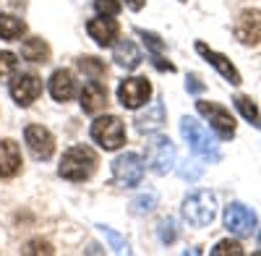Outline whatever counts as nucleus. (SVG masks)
I'll return each instance as SVG.
<instances>
[{"label": "nucleus", "instance_id": "obj_1", "mask_svg": "<svg viewBox=\"0 0 261 256\" xmlns=\"http://www.w3.org/2000/svg\"><path fill=\"white\" fill-rule=\"evenodd\" d=\"M97 165L99 162H97L94 149H89V146H73V149H68V152L63 155L58 173L65 181H76L79 183V181H89L94 175Z\"/></svg>", "mask_w": 261, "mask_h": 256}, {"label": "nucleus", "instance_id": "obj_2", "mask_svg": "<svg viewBox=\"0 0 261 256\" xmlns=\"http://www.w3.org/2000/svg\"><path fill=\"white\" fill-rule=\"evenodd\" d=\"M180 134L188 141V146L193 149L199 157L209 160V162H220V149H217V141L209 136V131L193 118H183L180 120Z\"/></svg>", "mask_w": 261, "mask_h": 256}, {"label": "nucleus", "instance_id": "obj_3", "mask_svg": "<svg viewBox=\"0 0 261 256\" xmlns=\"http://www.w3.org/2000/svg\"><path fill=\"white\" fill-rule=\"evenodd\" d=\"M214 215H217V199H214V194H209V191H196V194H191L183 201V217L193 227L212 225Z\"/></svg>", "mask_w": 261, "mask_h": 256}, {"label": "nucleus", "instance_id": "obj_4", "mask_svg": "<svg viewBox=\"0 0 261 256\" xmlns=\"http://www.w3.org/2000/svg\"><path fill=\"white\" fill-rule=\"evenodd\" d=\"M92 139L107 149V152H115L125 144V125L118 115H105V118H97L92 123Z\"/></svg>", "mask_w": 261, "mask_h": 256}, {"label": "nucleus", "instance_id": "obj_5", "mask_svg": "<svg viewBox=\"0 0 261 256\" xmlns=\"http://www.w3.org/2000/svg\"><path fill=\"white\" fill-rule=\"evenodd\" d=\"M144 178V160L136 152H125L113 162V183L120 188H134Z\"/></svg>", "mask_w": 261, "mask_h": 256}, {"label": "nucleus", "instance_id": "obj_6", "mask_svg": "<svg viewBox=\"0 0 261 256\" xmlns=\"http://www.w3.org/2000/svg\"><path fill=\"white\" fill-rule=\"evenodd\" d=\"M146 157H149V167L157 175H167L172 165H175V144L167 136H151L146 146Z\"/></svg>", "mask_w": 261, "mask_h": 256}, {"label": "nucleus", "instance_id": "obj_7", "mask_svg": "<svg viewBox=\"0 0 261 256\" xmlns=\"http://www.w3.org/2000/svg\"><path fill=\"white\" fill-rule=\"evenodd\" d=\"M256 212H251L246 204L232 201L225 207V227L238 238H248L251 233L256 230Z\"/></svg>", "mask_w": 261, "mask_h": 256}, {"label": "nucleus", "instance_id": "obj_8", "mask_svg": "<svg viewBox=\"0 0 261 256\" xmlns=\"http://www.w3.org/2000/svg\"><path fill=\"white\" fill-rule=\"evenodd\" d=\"M196 110L209 120V125L220 134V139H232L235 136V118L230 115L227 108H222V105H217V102L199 99L196 102Z\"/></svg>", "mask_w": 261, "mask_h": 256}, {"label": "nucleus", "instance_id": "obj_9", "mask_svg": "<svg viewBox=\"0 0 261 256\" xmlns=\"http://www.w3.org/2000/svg\"><path fill=\"white\" fill-rule=\"evenodd\" d=\"M149 97H151V84L144 76L125 79V81H120V87H118V99L128 110H136V108H141V105H146Z\"/></svg>", "mask_w": 261, "mask_h": 256}, {"label": "nucleus", "instance_id": "obj_10", "mask_svg": "<svg viewBox=\"0 0 261 256\" xmlns=\"http://www.w3.org/2000/svg\"><path fill=\"white\" fill-rule=\"evenodd\" d=\"M39 94H42V81L34 73H18L11 81V97L16 99V105H21V108H29Z\"/></svg>", "mask_w": 261, "mask_h": 256}, {"label": "nucleus", "instance_id": "obj_11", "mask_svg": "<svg viewBox=\"0 0 261 256\" xmlns=\"http://www.w3.org/2000/svg\"><path fill=\"white\" fill-rule=\"evenodd\" d=\"M235 37L243 45H258L261 42V11L248 8L235 21Z\"/></svg>", "mask_w": 261, "mask_h": 256}, {"label": "nucleus", "instance_id": "obj_12", "mask_svg": "<svg viewBox=\"0 0 261 256\" xmlns=\"http://www.w3.org/2000/svg\"><path fill=\"white\" fill-rule=\"evenodd\" d=\"M24 139H27L32 155L37 160H50L53 157V152H55V136L47 131V128H42V125H27Z\"/></svg>", "mask_w": 261, "mask_h": 256}, {"label": "nucleus", "instance_id": "obj_13", "mask_svg": "<svg viewBox=\"0 0 261 256\" xmlns=\"http://www.w3.org/2000/svg\"><path fill=\"white\" fill-rule=\"evenodd\" d=\"M86 32H89V37L99 47H110L120 37V24L113 16H99V18H92L89 24H86Z\"/></svg>", "mask_w": 261, "mask_h": 256}, {"label": "nucleus", "instance_id": "obj_14", "mask_svg": "<svg viewBox=\"0 0 261 256\" xmlns=\"http://www.w3.org/2000/svg\"><path fill=\"white\" fill-rule=\"evenodd\" d=\"M196 53L204 55V58L212 63V66H214L217 71H220V73L232 84V87H238V84H241V73H238V68L232 66V63H230L222 53H214L212 47H206V45H204V42H196Z\"/></svg>", "mask_w": 261, "mask_h": 256}, {"label": "nucleus", "instance_id": "obj_15", "mask_svg": "<svg viewBox=\"0 0 261 256\" xmlns=\"http://www.w3.org/2000/svg\"><path fill=\"white\" fill-rule=\"evenodd\" d=\"M136 34L144 39V45H146V50H149V55H151V63L160 68V71H167V73H175V66L172 63H167V58H165V42L154 34V32H144V29H136Z\"/></svg>", "mask_w": 261, "mask_h": 256}, {"label": "nucleus", "instance_id": "obj_16", "mask_svg": "<svg viewBox=\"0 0 261 256\" xmlns=\"http://www.w3.org/2000/svg\"><path fill=\"white\" fill-rule=\"evenodd\" d=\"M21 170V149L16 141H0V178H13Z\"/></svg>", "mask_w": 261, "mask_h": 256}, {"label": "nucleus", "instance_id": "obj_17", "mask_svg": "<svg viewBox=\"0 0 261 256\" xmlns=\"http://www.w3.org/2000/svg\"><path fill=\"white\" fill-rule=\"evenodd\" d=\"M105 105H107V89L99 84V79L86 81L84 89H81V108H84V113H97V110L105 108Z\"/></svg>", "mask_w": 261, "mask_h": 256}, {"label": "nucleus", "instance_id": "obj_18", "mask_svg": "<svg viewBox=\"0 0 261 256\" xmlns=\"http://www.w3.org/2000/svg\"><path fill=\"white\" fill-rule=\"evenodd\" d=\"M50 94H53L58 102H68V99L76 94L73 73H71V71H55L53 79H50Z\"/></svg>", "mask_w": 261, "mask_h": 256}, {"label": "nucleus", "instance_id": "obj_19", "mask_svg": "<svg viewBox=\"0 0 261 256\" xmlns=\"http://www.w3.org/2000/svg\"><path fill=\"white\" fill-rule=\"evenodd\" d=\"M113 60L118 63V66H123L125 71H134V68H139L141 66V50L134 45L130 39H123V42H118L115 45V53H113Z\"/></svg>", "mask_w": 261, "mask_h": 256}, {"label": "nucleus", "instance_id": "obj_20", "mask_svg": "<svg viewBox=\"0 0 261 256\" xmlns=\"http://www.w3.org/2000/svg\"><path fill=\"white\" fill-rule=\"evenodd\" d=\"M162 123H165V108H162V102H154L146 113H141V115L136 118V128H139L141 134H154V131H160Z\"/></svg>", "mask_w": 261, "mask_h": 256}, {"label": "nucleus", "instance_id": "obj_21", "mask_svg": "<svg viewBox=\"0 0 261 256\" xmlns=\"http://www.w3.org/2000/svg\"><path fill=\"white\" fill-rule=\"evenodd\" d=\"M21 55L29 63H47L50 60V45L42 37H32L21 45Z\"/></svg>", "mask_w": 261, "mask_h": 256}, {"label": "nucleus", "instance_id": "obj_22", "mask_svg": "<svg viewBox=\"0 0 261 256\" xmlns=\"http://www.w3.org/2000/svg\"><path fill=\"white\" fill-rule=\"evenodd\" d=\"M27 34V24L16 16H8V13H0V39H8V42H16Z\"/></svg>", "mask_w": 261, "mask_h": 256}, {"label": "nucleus", "instance_id": "obj_23", "mask_svg": "<svg viewBox=\"0 0 261 256\" xmlns=\"http://www.w3.org/2000/svg\"><path fill=\"white\" fill-rule=\"evenodd\" d=\"M235 108L241 110V115L253 125V128H261V113H258V108H256V102L251 99V97H246V94H238L235 99Z\"/></svg>", "mask_w": 261, "mask_h": 256}, {"label": "nucleus", "instance_id": "obj_24", "mask_svg": "<svg viewBox=\"0 0 261 256\" xmlns=\"http://www.w3.org/2000/svg\"><path fill=\"white\" fill-rule=\"evenodd\" d=\"M76 68L84 73V76H89V79H102L107 73V66L99 60V58H92V55H84L76 60Z\"/></svg>", "mask_w": 261, "mask_h": 256}, {"label": "nucleus", "instance_id": "obj_25", "mask_svg": "<svg viewBox=\"0 0 261 256\" xmlns=\"http://www.w3.org/2000/svg\"><path fill=\"white\" fill-rule=\"evenodd\" d=\"M18 68V58L13 53H0V81H6L16 73Z\"/></svg>", "mask_w": 261, "mask_h": 256}, {"label": "nucleus", "instance_id": "obj_26", "mask_svg": "<svg viewBox=\"0 0 261 256\" xmlns=\"http://www.w3.org/2000/svg\"><path fill=\"white\" fill-rule=\"evenodd\" d=\"M99 233H102V236L107 238V241H110L113 243V248L118 251V253H128V243L118 236V233L113 230V227H107V225H99Z\"/></svg>", "mask_w": 261, "mask_h": 256}, {"label": "nucleus", "instance_id": "obj_27", "mask_svg": "<svg viewBox=\"0 0 261 256\" xmlns=\"http://www.w3.org/2000/svg\"><path fill=\"white\" fill-rule=\"evenodd\" d=\"M212 253H214V256H227V253L241 256V253H243V246L238 243V241H220V243L212 248Z\"/></svg>", "mask_w": 261, "mask_h": 256}, {"label": "nucleus", "instance_id": "obj_28", "mask_svg": "<svg viewBox=\"0 0 261 256\" xmlns=\"http://www.w3.org/2000/svg\"><path fill=\"white\" fill-rule=\"evenodd\" d=\"M178 238V230H175V220H162L160 222V241L162 243H172V241H175Z\"/></svg>", "mask_w": 261, "mask_h": 256}, {"label": "nucleus", "instance_id": "obj_29", "mask_svg": "<svg viewBox=\"0 0 261 256\" xmlns=\"http://www.w3.org/2000/svg\"><path fill=\"white\" fill-rule=\"evenodd\" d=\"M154 204H157V196L154 194H144V196L134 199V212H136V215H146V212L154 209Z\"/></svg>", "mask_w": 261, "mask_h": 256}, {"label": "nucleus", "instance_id": "obj_30", "mask_svg": "<svg viewBox=\"0 0 261 256\" xmlns=\"http://www.w3.org/2000/svg\"><path fill=\"white\" fill-rule=\"evenodd\" d=\"M94 8L102 16H118L123 6H120V0H94Z\"/></svg>", "mask_w": 261, "mask_h": 256}, {"label": "nucleus", "instance_id": "obj_31", "mask_svg": "<svg viewBox=\"0 0 261 256\" xmlns=\"http://www.w3.org/2000/svg\"><path fill=\"white\" fill-rule=\"evenodd\" d=\"M201 170H204L201 165H196V162H188V160H186V162L178 167V173H180V178H186V181H196V178L201 175Z\"/></svg>", "mask_w": 261, "mask_h": 256}, {"label": "nucleus", "instance_id": "obj_32", "mask_svg": "<svg viewBox=\"0 0 261 256\" xmlns=\"http://www.w3.org/2000/svg\"><path fill=\"white\" fill-rule=\"evenodd\" d=\"M27 253H53V246L50 243H29V248H27Z\"/></svg>", "mask_w": 261, "mask_h": 256}, {"label": "nucleus", "instance_id": "obj_33", "mask_svg": "<svg viewBox=\"0 0 261 256\" xmlns=\"http://www.w3.org/2000/svg\"><path fill=\"white\" fill-rule=\"evenodd\" d=\"M186 87H188V92H193V94H199V92H204V84L199 81V76H188V84H186Z\"/></svg>", "mask_w": 261, "mask_h": 256}, {"label": "nucleus", "instance_id": "obj_34", "mask_svg": "<svg viewBox=\"0 0 261 256\" xmlns=\"http://www.w3.org/2000/svg\"><path fill=\"white\" fill-rule=\"evenodd\" d=\"M125 3L134 8V11H141V8H144V0H125Z\"/></svg>", "mask_w": 261, "mask_h": 256}, {"label": "nucleus", "instance_id": "obj_35", "mask_svg": "<svg viewBox=\"0 0 261 256\" xmlns=\"http://www.w3.org/2000/svg\"><path fill=\"white\" fill-rule=\"evenodd\" d=\"M258 248H261V236H258Z\"/></svg>", "mask_w": 261, "mask_h": 256}]
</instances>
